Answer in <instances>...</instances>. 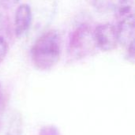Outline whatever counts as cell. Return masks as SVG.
Returning a JSON list of instances; mask_svg holds the SVG:
<instances>
[{"label": "cell", "instance_id": "1", "mask_svg": "<svg viewBox=\"0 0 135 135\" xmlns=\"http://www.w3.org/2000/svg\"><path fill=\"white\" fill-rule=\"evenodd\" d=\"M62 53V40L55 30L43 33L33 44L30 55L34 66L39 70L52 69L59 61Z\"/></svg>", "mask_w": 135, "mask_h": 135}, {"label": "cell", "instance_id": "2", "mask_svg": "<svg viewBox=\"0 0 135 135\" xmlns=\"http://www.w3.org/2000/svg\"><path fill=\"white\" fill-rule=\"evenodd\" d=\"M96 48L93 29L89 25H81L71 32L68 44V52L71 58L83 59L91 55Z\"/></svg>", "mask_w": 135, "mask_h": 135}, {"label": "cell", "instance_id": "3", "mask_svg": "<svg viewBox=\"0 0 135 135\" xmlns=\"http://www.w3.org/2000/svg\"><path fill=\"white\" fill-rule=\"evenodd\" d=\"M115 25L119 43L127 50V57L130 62H134V15L133 8L115 14Z\"/></svg>", "mask_w": 135, "mask_h": 135}, {"label": "cell", "instance_id": "4", "mask_svg": "<svg viewBox=\"0 0 135 135\" xmlns=\"http://www.w3.org/2000/svg\"><path fill=\"white\" fill-rule=\"evenodd\" d=\"M93 37L97 48L102 51H112L119 44L115 25L110 23L100 24L93 28Z\"/></svg>", "mask_w": 135, "mask_h": 135}, {"label": "cell", "instance_id": "5", "mask_svg": "<svg viewBox=\"0 0 135 135\" xmlns=\"http://www.w3.org/2000/svg\"><path fill=\"white\" fill-rule=\"evenodd\" d=\"M32 22V12L28 4H21L16 9L14 16V33L21 38L29 30Z\"/></svg>", "mask_w": 135, "mask_h": 135}, {"label": "cell", "instance_id": "6", "mask_svg": "<svg viewBox=\"0 0 135 135\" xmlns=\"http://www.w3.org/2000/svg\"><path fill=\"white\" fill-rule=\"evenodd\" d=\"M134 0H93L95 8L104 13L115 14L133 8Z\"/></svg>", "mask_w": 135, "mask_h": 135}, {"label": "cell", "instance_id": "7", "mask_svg": "<svg viewBox=\"0 0 135 135\" xmlns=\"http://www.w3.org/2000/svg\"><path fill=\"white\" fill-rule=\"evenodd\" d=\"M22 131V119L19 114L12 116L6 135H21Z\"/></svg>", "mask_w": 135, "mask_h": 135}, {"label": "cell", "instance_id": "8", "mask_svg": "<svg viewBox=\"0 0 135 135\" xmlns=\"http://www.w3.org/2000/svg\"><path fill=\"white\" fill-rule=\"evenodd\" d=\"M9 50L7 40L3 36L0 35V64L5 60Z\"/></svg>", "mask_w": 135, "mask_h": 135}, {"label": "cell", "instance_id": "9", "mask_svg": "<svg viewBox=\"0 0 135 135\" xmlns=\"http://www.w3.org/2000/svg\"><path fill=\"white\" fill-rule=\"evenodd\" d=\"M39 135H62L60 131L53 125L43 127L39 132Z\"/></svg>", "mask_w": 135, "mask_h": 135}, {"label": "cell", "instance_id": "10", "mask_svg": "<svg viewBox=\"0 0 135 135\" xmlns=\"http://www.w3.org/2000/svg\"><path fill=\"white\" fill-rule=\"evenodd\" d=\"M20 0H0V6L5 9H10L16 6Z\"/></svg>", "mask_w": 135, "mask_h": 135}, {"label": "cell", "instance_id": "11", "mask_svg": "<svg viewBox=\"0 0 135 135\" xmlns=\"http://www.w3.org/2000/svg\"><path fill=\"white\" fill-rule=\"evenodd\" d=\"M8 28V25H7V20L5 17V16L2 14V13L0 11V35H2V32H5L6 31Z\"/></svg>", "mask_w": 135, "mask_h": 135}, {"label": "cell", "instance_id": "12", "mask_svg": "<svg viewBox=\"0 0 135 135\" xmlns=\"http://www.w3.org/2000/svg\"><path fill=\"white\" fill-rule=\"evenodd\" d=\"M2 88H1V85H0V109L2 105Z\"/></svg>", "mask_w": 135, "mask_h": 135}]
</instances>
